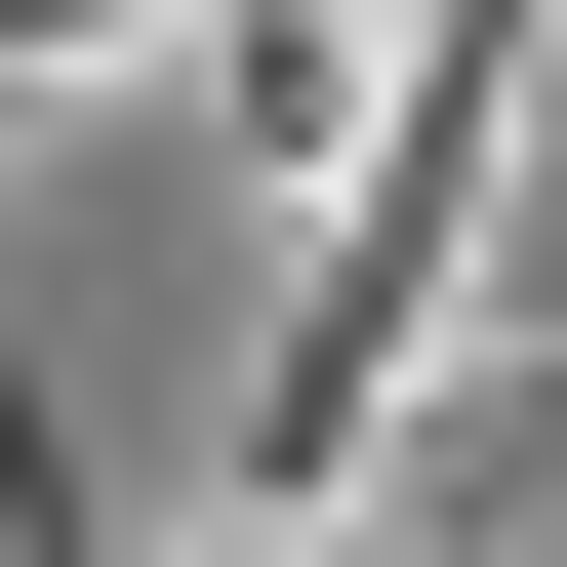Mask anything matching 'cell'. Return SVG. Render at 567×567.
<instances>
[{
	"instance_id": "1",
	"label": "cell",
	"mask_w": 567,
	"mask_h": 567,
	"mask_svg": "<svg viewBox=\"0 0 567 567\" xmlns=\"http://www.w3.org/2000/svg\"><path fill=\"white\" fill-rule=\"evenodd\" d=\"M486 122H527V0H405L365 122H324V284H284V365H244V527H324L405 446V365H446V284H486Z\"/></svg>"
}]
</instances>
